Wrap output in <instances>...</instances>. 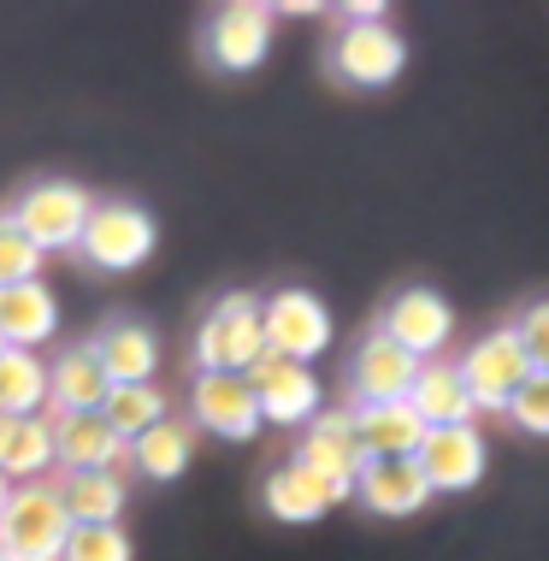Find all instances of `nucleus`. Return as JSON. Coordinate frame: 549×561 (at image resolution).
Wrapping results in <instances>:
<instances>
[{
	"label": "nucleus",
	"instance_id": "31",
	"mask_svg": "<svg viewBox=\"0 0 549 561\" xmlns=\"http://www.w3.org/2000/svg\"><path fill=\"white\" fill-rule=\"evenodd\" d=\"M514 337H521L531 373H549V301H531L521 320H514Z\"/></svg>",
	"mask_w": 549,
	"mask_h": 561
},
{
	"label": "nucleus",
	"instance_id": "32",
	"mask_svg": "<svg viewBox=\"0 0 549 561\" xmlns=\"http://www.w3.org/2000/svg\"><path fill=\"white\" fill-rule=\"evenodd\" d=\"M7 503H12V484H7V479H0V514H7Z\"/></svg>",
	"mask_w": 549,
	"mask_h": 561
},
{
	"label": "nucleus",
	"instance_id": "5",
	"mask_svg": "<svg viewBox=\"0 0 549 561\" xmlns=\"http://www.w3.org/2000/svg\"><path fill=\"white\" fill-rule=\"evenodd\" d=\"M261 337H266V355L308 367V360H319L331 348L338 325H331V308L313 290H272L261 301Z\"/></svg>",
	"mask_w": 549,
	"mask_h": 561
},
{
	"label": "nucleus",
	"instance_id": "9",
	"mask_svg": "<svg viewBox=\"0 0 549 561\" xmlns=\"http://www.w3.org/2000/svg\"><path fill=\"white\" fill-rule=\"evenodd\" d=\"M378 331H385L396 348H408L414 360H437V355H444V343L455 337V308L437 290L414 284V290L390 296L385 325H378Z\"/></svg>",
	"mask_w": 549,
	"mask_h": 561
},
{
	"label": "nucleus",
	"instance_id": "3",
	"mask_svg": "<svg viewBox=\"0 0 549 561\" xmlns=\"http://www.w3.org/2000/svg\"><path fill=\"white\" fill-rule=\"evenodd\" d=\"M66 533L71 520L54 484H12V503L0 514V561H59Z\"/></svg>",
	"mask_w": 549,
	"mask_h": 561
},
{
	"label": "nucleus",
	"instance_id": "28",
	"mask_svg": "<svg viewBox=\"0 0 549 561\" xmlns=\"http://www.w3.org/2000/svg\"><path fill=\"white\" fill-rule=\"evenodd\" d=\"M59 561H136V543L125 538V526H71Z\"/></svg>",
	"mask_w": 549,
	"mask_h": 561
},
{
	"label": "nucleus",
	"instance_id": "13",
	"mask_svg": "<svg viewBox=\"0 0 549 561\" xmlns=\"http://www.w3.org/2000/svg\"><path fill=\"white\" fill-rule=\"evenodd\" d=\"M190 402H195L190 426L225 437V444H249V437L261 432V408H254V390L242 373H202L190 390Z\"/></svg>",
	"mask_w": 549,
	"mask_h": 561
},
{
	"label": "nucleus",
	"instance_id": "14",
	"mask_svg": "<svg viewBox=\"0 0 549 561\" xmlns=\"http://www.w3.org/2000/svg\"><path fill=\"white\" fill-rule=\"evenodd\" d=\"M355 496L373 514H385V520H408V514L432 503V484H425L414 455H373L355 473Z\"/></svg>",
	"mask_w": 549,
	"mask_h": 561
},
{
	"label": "nucleus",
	"instance_id": "15",
	"mask_svg": "<svg viewBox=\"0 0 549 561\" xmlns=\"http://www.w3.org/2000/svg\"><path fill=\"white\" fill-rule=\"evenodd\" d=\"M420 367H425V360H414L408 348H396L385 331L361 337L355 360H348V390H355V408H366V402H408Z\"/></svg>",
	"mask_w": 549,
	"mask_h": 561
},
{
	"label": "nucleus",
	"instance_id": "29",
	"mask_svg": "<svg viewBox=\"0 0 549 561\" xmlns=\"http://www.w3.org/2000/svg\"><path fill=\"white\" fill-rule=\"evenodd\" d=\"M502 414H508L521 432H531V437H549V373H531L526 385L508 397Z\"/></svg>",
	"mask_w": 549,
	"mask_h": 561
},
{
	"label": "nucleus",
	"instance_id": "23",
	"mask_svg": "<svg viewBox=\"0 0 549 561\" xmlns=\"http://www.w3.org/2000/svg\"><path fill=\"white\" fill-rule=\"evenodd\" d=\"M54 467V426L42 414L7 420L0 414V479L7 484H42V473Z\"/></svg>",
	"mask_w": 549,
	"mask_h": 561
},
{
	"label": "nucleus",
	"instance_id": "30",
	"mask_svg": "<svg viewBox=\"0 0 549 561\" xmlns=\"http://www.w3.org/2000/svg\"><path fill=\"white\" fill-rule=\"evenodd\" d=\"M36 272H42V254L24 242L19 225L0 214V290H7V284H30Z\"/></svg>",
	"mask_w": 549,
	"mask_h": 561
},
{
	"label": "nucleus",
	"instance_id": "24",
	"mask_svg": "<svg viewBox=\"0 0 549 561\" xmlns=\"http://www.w3.org/2000/svg\"><path fill=\"white\" fill-rule=\"evenodd\" d=\"M408 408L425 420V426H472V397L455 373V360H425L414 390H408Z\"/></svg>",
	"mask_w": 549,
	"mask_h": 561
},
{
	"label": "nucleus",
	"instance_id": "11",
	"mask_svg": "<svg viewBox=\"0 0 549 561\" xmlns=\"http://www.w3.org/2000/svg\"><path fill=\"white\" fill-rule=\"evenodd\" d=\"M414 461H420V473L425 484H432V496L437 491H472V484L484 479V437L479 426H425L420 437V449H414Z\"/></svg>",
	"mask_w": 549,
	"mask_h": 561
},
{
	"label": "nucleus",
	"instance_id": "16",
	"mask_svg": "<svg viewBox=\"0 0 549 561\" xmlns=\"http://www.w3.org/2000/svg\"><path fill=\"white\" fill-rule=\"evenodd\" d=\"M42 420L54 426V461L66 473H118L130 461V444H118L101 414H59V408H48Z\"/></svg>",
	"mask_w": 549,
	"mask_h": 561
},
{
	"label": "nucleus",
	"instance_id": "8",
	"mask_svg": "<svg viewBox=\"0 0 549 561\" xmlns=\"http://www.w3.org/2000/svg\"><path fill=\"white\" fill-rule=\"evenodd\" d=\"M249 390H254V408H261V426H308L319 414V402H325V390H319L313 367H296V360L284 355H261L249 373Z\"/></svg>",
	"mask_w": 549,
	"mask_h": 561
},
{
	"label": "nucleus",
	"instance_id": "17",
	"mask_svg": "<svg viewBox=\"0 0 549 561\" xmlns=\"http://www.w3.org/2000/svg\"><path fill=\"white\" fill-rule=\"evenodd\" d=\"M54 331H59V296L42 278L0 290V348H30L36 355Z\"/></svg>",
	"mask_w": 549,
	"mask_h": 561
},
{
	"label": "nucleus",
	"instance_id": "26",
	"mask_svg": "<svg viewBox=\"0 0 549 561\" xmlns=\"http://www.w3.org/2000/svg\"><path fill=\"white\" fill-rule=\"evenodd\" d=\"M190 461H195V426H190V420H172V414H165L160 426H148L130 444V467H136V473H148V479H160V484L178 479Z\"/></svg>",
	"mask_w": 549,
	"mask_h": 561
},
{
	"label": "nucleus",
	"instance_id": "22",
	"mask_svg": "<svg viewBox=\"0 0 549 561\" xmlns=\"http://www.w3.org/2000/svg\"><path fill=\"white\" fill-rule=\"evenodd\" d=\"M59 508H66L71 526H118L125 514V473H59L54 479Z\"/></svg>",
	"mask_w": 549,
	"mask_h": 561
},
{
	"label": "nucleus",
	"instance_id": "12",
	"mask_svg": "<svg viewBox=\"0 0 549 561\" xmlns=\"http://www.w3.org/2000/svg\"><path fill=\"white\" fill-rule=\"evenodd\" d=\"M355 496V479H325V473H308V467H278V473H266V491H261V503L272 520H284V526H313V520H325L338 503H348Z\"/></svg>",
	"mask_w": 549,
	"mask_h": 561
},
{
	"label": "nucleus",
	"instance_id": "1",
	"mask_svg": "<svg viewBox=\"0 0 549 561\" xmlns=\"http://www.w3.org/2000/svg\"><path fill=\"white\" fill-rule=\"evenodd\" d=\"M89 214H95V202H89L83 184H71V178H42V184H30L19 202H12L7 219L19 225L36 254H66V249H78Z\"/></svg>",
	"mask_w": 549,
	"mask_h": 561
},
{
	"label": "nucleus",
	"instance_id": "20",
	"mask_svg": "<svg viewBox=\"0 0 549 561\" xmlns=\"http://www.w3.org/2000/svg\"><path fill=\"white\" fill-rule=\"evenodd\" d=\"M361 444H355V420L343 414H313L308 426H301V449H296V467H308V473H325V479H355L361 473Z\"/></svg>",
	"mask_w": 549,
	"mask_h": 561
},
{
	"label": "nucleus",
	"instance_id": "21",
	"mask_svg": "<svg viewBox=\"0 0 549 561\" xmlns=\"http://www.w3.org/2000/svg\"><path fill=\"white\" fill-rule=\"evenodd\" d=\"M348 420H355V444L366 461L373 455H414L425 437V420L408 402H366V408H348Z\"/></svg>",
	"mask_w": 549,
	"mask_h": 561
},
{
	"label": "nucleus",
	"instance_id": "19",
	"mask_svg": "<svg viewBox=\"0 0 549 561\" xmlns=\"http://www.w3.org/2000/svg\"><path fill=\"white\" fill-rule=\"evenodd\" d=\"M106 390L113 385H106L89 343H71L59 348V360H48V408H59V414H101Z\"/></svg>",
	"mask_w": 549,
	"mask_h": 561
},
{
	"label": "nucleus",
	"instance_id": "7",
	"mask_svg": "<svg viewBox=\"0 0 549 561\" xmlns=\"http://www.w3.org/2000/svg\"><path fill=\"white\" fill-rule=\"evenodd\" d=\"M455 373H461V385L472 397V414H502L508 397L531 378V360H526L521 337H514V325H496L455 360Z\"/></svg>",
	"mask_w": 549,
	"mask_h": 561
},
{
	"label": "nucleus",
	"instance_id": "10",
	"mask_svg": "<svg viewBox=\"0 0 549 561\" xmlns=\"http://www.w3.org/2000/svg\"><path fill=\"white\" fill-rule=\"evenodd\" d=\"M202 48L219 71H254L272 54V7H261V0H231V7H219L207 24V36H202Z\"/></svg>",
	"mask_w": 549,
	"mask_h": 561
},
{
	"label": "nucleus",
	"instance_id": "18",
	"mask_svg": "<svg viewBox=\"0 0 549 561\" xmlns=\"http://www.w3.org/2000/svg\"><path fill=\"white\" fill-rule=\"evenodd\" d=\"M95 348L106 385H155V367H160V337L136 320H113L101 337H89Z\"/></svg>",
	"mask_w": 549,
	"mask_h": 561
},
{
	"label": "nucleus",
	"instance_id": "27",
	"mask_svg": "<svg viewBox=\"0 0 549 561\" xmlns=\"http://www.w3.org/2000/svg\"><path fill=\"white\" fill-rule=\"evenodd\" d=\"M172 414L165 408V397L155 385H113L106 390V402H101V420H106V432L118 437V444H136L148 426H160V420Z\"/></svg>",
	"mask_w": 549,
	"mask_h": 561
},
{
	"label": "nucleus",
	"instance_id": "2",
	"mask_svg": "<svg viewBox=\"0 0 549 561\" xmlns=\"http://www.w3.org/2000/svg\"><path fill=\"white\" fill-rule=\"evenodd\" d=\"M266 355L261 337V296L249 290H225L207 308L202 331H195V367L202 373H249Z\"/></svg>",
	"mask_w": 549,
	"mask_h": 561
},
{
	"label": "nucleus",
	"instance_id": "6",
	"mask_svg": "<svg viewBox=\"0 0 549 561\" xmlns=\"http://www.w3.org/2000/svg\"><path fill=\"white\" fill-rule=\"evenodd\" d=\"M155 214L136 202H95V214H89L83 237H78V254L95 272H136L155 254Z\"/></svg>",
	"mask_w": 549,
	"mask_h": 561
},
{
	"label": "nucleus",
	"instance_id": "4",
	"mask_svg": "<svg viewBox=\"0 0 549 561\" xmlns=\"http://www.w3.org/2000/svg\"><path fill=\"white\" fill-rule=\"evenodd\" d=\"M408 42L390 19H343L331 36V71L355 89H385L402 78Z\"/></svg>",
	"mask_w": 549,
	"mask_h": 561
},
{
	"label": "nucleus",
	"instance_id": "25",
	"mask_svg": "<svg viewBox=\"0 0 549 561\" xmlns=\"http://www.w3.org/2000/svg\"><path fill=\"white\" fill-rule=\"evenodd\" d=\"M0 414L30 420L48 414V360L30 348H0Z\"/></svg>",
	"mask_w": 549,
	"mask_h": 561
}]
</instances>
